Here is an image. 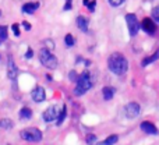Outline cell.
<instances>
[{
	"mask_svg": "<svg viewBox=\"0 0 159 145\" xmlns=\"http://www.w3.org/2000/svg\"><path fill=\"white\" fill-rule=\"evenodd\" d=\"M107 66H109V70L113 74L123 75L129 70V61L121 53H112L107 59Z\"/></svg>",
	"mask_w": 159,
	"mask_h": 145,
	"instance_id": "cell-1",
	"label": "cell"
},
{
	"mask_svg": "<svg viewBox=\"0 0 159 145\" xmlns=\"http://www.w3.org/2000/svg\"><path fill=\"white\" fill-rule=\"evenodd\" d=\"M91 87H92V81H91L89 73L84 71L77 79V87H75V89H74V95L75 96L84 95V93H87L88 91L91 89Z\"/></svg>",
	"mask_w": 159,
	"mask_h": 145,
	"instance_id": "cell-2",
	"label": "cell"
},
{
	"mask_svg": "<svg viewBox=\"0 0 159 145\" xmlns=\"http://www.w3.org/2000/svg\"><path fill=\"white\" fill-rule=\"evenodd\" d=\"M39 61L42 63V66H45L46 69H56L57 67V59L56 56L50 52L49 49L43 48L39 50Z\"/></svg>",
	"mask_w": 159,
	"mask_h": 145,
	"instance_id": "cell-3",
	"label": "cell"
},
{
	"mask_svg": "<svg viewBox=\"0 0 159 145\" xmlns=\"http://www.w3.org/2000/svg\"><path fill=\"white\" fill-rule=\"evenodd\" d=\"M20 137L25 141H30V143H39L42 140V131L35 127H28L20 131Z\"/></svg>",
	"mask_w": 159,
	"mask_h": 145,
	"instance_id": "cell-4",
	"label": "cell"
},
{
	"mask_svg": "<svg viewBox=\"0 0 159 145\" xmlns=\"http://www.w3.org/2000/svg\"><path fill=\"white\" fill-rule=\"evenodd\" d=\"M126 21L127 27H129L130 36H135L138 34V29H140V22L137 20V16L135 14H126Z\"/></svg>",
	"mask_w": 159,
	"mask_h": 145,
	"instance_id": "cell-5",
	"label": "cell"
},
{
	"mask_svg": "<svg viewBox=\"0 0 159 145\" xmlns=\"http://www.w3.org/2000/svg\"><path fill=\"white\" fill-rule=\"evenodd\" d=\"M140 113H141V107H140V105L135 103V102H130V103H127L126 107H124V115L129 119L138 117Z\"/></svg>",
	"mask_w": 159,
	"mask_h": 145,
	"instance_id": "cell-6",
	"label": "cell"
},
{
	"mask_svg": "<svg viewBox=\"0 0 159 145\" xmlns=\"http://www.w3.org/2000/svg\"><path fill=\"white\" fill-rule=\"evenodd\" d=\"M141 28H143L147 34L152 35V34H155V31H157V22L152 18H144L143 21H141Z\"/></svg>",
	"mask_w": 159,
	"mask_h": 145,
	"instance_id": "cell-7",
	"label": "cell"
},
{
	"mask_svg": "<svg viewBox=\"0 0 159 145\" xmlns=\"http://www.w3.org/2000/svg\"><path fill=\"white\" fill-rule=\"evenodd\" d=\"M57 116H59L57 107H56V106H50V107H48V109L43 112L42 117H43L45 121H53V120H56V119H57Z\"/></svg>",
	"mask_w": 159,
	"mask_h": 145,
	"instance_id": "cell-8",
	"label": "cell"
},
{
	"mask_svg": "<svg viewBox=\"0 0 159 145\" xmlns=\"http://www.w3.org/2000/svg\"><path fill=\"white\" fill-rule=\"evenodd\" d=\"M31 96H32V99L35 102L41 103V102L45 101V96H46V93H45V89L42 87H35V88H34V91L31 92Z\"/></svg>",
	"mask_w": 159,
	"mask_h": 145,
	"instance_id": "cell-9",
	"label": "cell"
},
{
	"mask_svg": "<svg viewBox=\"0 0 159 145\" xmlns=\"http://www.w3.org/2000/svg\"><path fill=\"white\" fill-rule=\"evenodd\" d=\"M140 127H141V130H143L145 134H151V135H157L158 134L157 126H155L154 123H151V121H143Z\"/></svg>",
	"mask_w": 159,
	"mask_h": 145,
	"instance_id": "cell-10",
	"label": "cell"
},
{
	"mask_svg": "<svg viewBox=\"0 0 159 145\" xmlns=\"http://www.w3.org/2000/svg\"><path fill=\"white\" fill-rule=\"evenodd\" d=\"M17 73H18V70H17V66L16 63H14V60L11 59V56L8 57V61H7V77L8 78H16Z\"/></svg>",
	"mask_w": 159,
	"mask_h": 145,
	"instance_id": "cell-11",
	"label": "cell"
},
{
	"mask_svg": "<svg viewBox=\"0 0 159 145\" xmlns=\"http://www.w3.org/2000/svg\"><path fill=\"white\" fill-rule=\"evenodd\" d=\"M38 8H39V3L35 2V3H25L21 7V10H22V13H25V14H34Z\"/></svg>",
	"mask_w": 159,
	"mask_h": 145,
	"instance_id": "cell-12",
	"label": "cell"
},
{
	"mask_svg": "<svg viewBox=\"0 0 159 145\" xmlns=\"http://www.w3.org/2000/svg\"><path fill=\"white\" fill-rule=\"evenodd\" d=\"M88 24H89L88 18H85V17H82V16L77 17V27L80 28V31H82L84 34L88 32Z\"/></svg>",
	"mask_w": 159,
	"mask_h": 145,
	"instance_id": "cell-13",
	"label": "cell"
},
{
	"mask_svg": "<svg viewBox=\"0 0 159 145\" xmlns=\"http://www.w3.org/2000/svg\"><path fill=\"white\" fill-rule=\"evenodd\" d=\"M116 89L113 87H105L103 89H102V93H103V99L105 101H110V99L113 98V95H115Z\"/></svg>",
	"mask_w": 159,
	"mask_h": 145,
	"instance_id": "cell-14",
	"label": "cell"
},
{
	"mask_svg": "<svg viewBox=\"0 0 159 145\" xmlns=\"http://www.w3.org/2000/svg\"><path fill=\"white\" fill-rule=\"evenodd\" d=\"M32 117V110L30 107H22L20 110V119H24V120H28V119Z\"/></svg>",
	"mask_w": 159,
	"mask_h": 145,
	"instance_id": "cell-15",
	"label": "cell"
},
{
	"mask_svg": "<svg viewBox=\"0 0 159 145\" xmlns=\"http://www.w3.org/2000/svg\"><path fill=\"white\" fill-rule=\"evenodd\" d=\"M158 59H159V50H157V52H155L154 55L151 56V57H147V59H144V60H143V63H141V66H143V67H145L147 64L152 63V61L158 60Z\"/></svg>",
	"mask_w": 159,
	"mask_h": 145,
	"instance_id": "cell-16",
	"label": "cell"
},
{
	"mask_svg": "<svg viewBox=\"0 0 159 145\" xmlns=\"http://www.w3.org/2000/svg\"><path fill=\"white\" fill-rule=\"evenodd\" d=\"M66 112H67V107H66V105H64L63 109H61V112H59L57 119H56V120H57V123H56L57 126H60V124L64 121V119H66Z\"/></svg>",
	"mask_w": 159,
	"mask_h": 145,
	"instance_id": "cell-17",
	"label": "cell"
},
{
	"mask_svg": "<svg viewBox=\"0 0 159 145\" xmlns=\"http://www.w3.org/2000/svg\"><path fill=\"white\" fill-rule=\"evenodd\" d=\"M13 127V121L10 119H2L0 120V129H11Z\"/></svg>",
	"mask_w": 159,
	"mask_h": 145,
	"instance_id": "cell-18",
	"label": "cell"
},
{
	"mask_svg": "<svg viewBox=\"0 0 159 145\" xmlns=\"http://www.w3.org/2000/svg\"><path fill=\"white\" fill-rule=\"evenodd\" d=\"M64 43H66L67 48H73V46H74V38H73L71 34H67V35L64 36Z\"/></svg>",
	"mask_w": 159,
	"mask_h": 145,
	"instance_id": "cell-19",
	"label": "cell"
},
{
	"mask_svg": "<svg viewBox=\"0 0 159 145\" xmlns=\"http://www.w3.org/2000/svg\"><path fill=\"white\" fill-rule=\"evenodd\" d=\"M7 39V28L4 25H0V43Z\"/></svg>",
	"mask_w": 159,
	"mask_h": 145,
	"instance_id": "cell-20",
	"label": "cell"
},
{
	"mask_svg": "<svg viewBox=\"0 0 159 145\" xmlns=\"http://www.w3.org/2000/svg\"><path fill=\"white\" fill-rule=\"evenodd\" d=\"M117 140H119L117 135H110V137H107L106 140L103 141V144H106V145H109V144H116V143H117Z\"/></svg>",
	"mask_w": 159,
	"mask_h": 145,
	"instance_id": "cell-21",
	"label": "cell"
},
{
	"mask_svg": "<svg viewBox=\"0 0 159 145\" xmlns=\"http://www.w3.org/2000/svg\"><path fill=\"white\" fill-rule=\"evenodd\" d=\"M152 18H154L155 22H158V24H159V6L152 10Z\"/></svg>",
	"mask_w": 159,
	"mask_h": 145,
	"instance_id": "cell-22",
	"label": "cell"
},
{
	"mask_svg": "<svg viewBox=\"0 0 159 145\" xmlns=\"http://www.w3.org/2000/svg\"><path fill=\"white\" fill-rule=\"evenodd\" d=\"M124 2H126V0H109V4L113 6V7H117V6L123 4Z\"/></svg>",
	"mask_w": 159,
	"mask_h": 145,
	"instance_id": "cell-23",
	"label": "cell"
},
{
	"mask_svg": "<svg viewBox=\"0 0 159 145\" xmlns=\"http://www.w3.org/2000/svg\"><path fill=\"white\" fill-rule=\"evenodd\" d=\"M95 141H96V137H95V135H93V134H89V135H88V137H87V143H88V144H91V143H95Z\"/></svg>",
	"mask_w": 159,
	"mask_h": 145,
	"instance_id": "cell-24",
	"label": "cell"
},
{
	"mask_svg": "<svg viewBox=\"0 0 159 145\" xmlns=\"http://www.w3.org/2000/svg\"><path fill=\"white\" fill-rule=\"evenodd\" d=\"M11 28H13V31H14V35H16V36H20L18 25H17V24H13V27H11Z\"/></svg>",
	"mask_w": 159,
	"mask_h": 145,
	"instance_id": "cell-25",
	"label": "cell"
},
{
	"mask_svg": "<svg viewBox=\"0 0 159 145\" xmlns=\"http://www.w3.org/2000/svg\"><path fill=\"white\" fill-rule=\"evenodd\" d=\"M70 8H71V0H66V4H64L63 10L67 11V10H70Z\"/></svg>",
	"mask_w": 159,
	"mask_h": 145,
	"instance_id": "cell-26",
	"label": "cell"
},
{
	"mask_svg": "<svg viewBox=\"0 0 159 145\" xmlns=\"http://www.w3.org/2000/svg\"><path fill=\"white\" fill-rule=\"evenodd\" d=\"M95 6H96V2H95V0H92V3H89V4H88V8H89V11L95 10Z\"/></svg>",
	"mask_w": 159,
	"mask_h": 145,
	"instance_id": "cell-27",
	"label": "cell"
},
{
	"mask_svg": "<svg viewBox=\"0 0 159 145\" xmlns=\"http://www.w3.org/2000/svg\"><path fill=\"white\" fill-rule=\"evenodd\" d=\"M75 77H77L75 71H71V73H70V79H71V81H75V79H78V78H75Z\"/></svg>",
	"mask_w": 159,
	"mask_h": 145,
	"instance_id": "cell-28",
	"label": "cell"
},
{
	"mask_svg": "<svg viewBox=\"0 0 159 145\" xmlns=\"http://www.w3.org/2000/svg\"><path fill=\"white\" fill-rule=\"evenodd\" d=\"M22 25H24V28H25V29H27V31H30V29H31V25L28 24L27 21H22Z\"/></svg>",
	"mask_w": 159,
	"mask_h": 145,
	"instance_id": "cell-29",
	"label": "cell"
},
{
	"mask_svg": "<svg viewBox=\"0 0 159 145\" xmlns=\"http://www.w3.org/2000/svg\"><path fill=\"white\" fill-rule=\"evenodd\" d=\"M25 57H27V59H31V57H32V50L28 49V52H27V55H25Z\"/></svg>",
	"mask_w": 159,
	"mask_h": 145,
	"instance_id": "cell-30",
	"label": "cell"
},
{
	"mask_svg": "<svg viewBox=\"0 0 159 145\" xmlns=\"http://www.w3.org/2000/svg\"><path fill=\"white\" fill-rule=\"evenodd\" d=\"M84 4L88 6V4H89V0H84Z\"/></svg>",
	"mask_w": 159,
	"mask_h": 145,
	"instance_id": "cell-31",
	"label": "cell"
},
{
	"mask_svg": "<svg viewBox=\"0 0 159 145\" xmlns=\"http://www.w3.org/2000/svg\"><path fill=\"white\" fill-rule=\"evenodd\" d=\"M0 17H2V11H0Z\"/></svg>",
	"mask_w": 159,
	"mask_h": 145,
	"instance_id": "cell-32",
	"label": "cell"
}]
</instances>
